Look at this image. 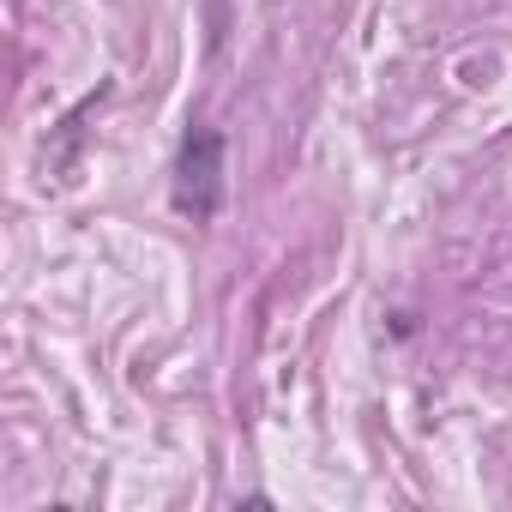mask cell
<instances>
[{
    "instance_id": "obj_1",
    "label": "cell",
    "mask_w": 512,
    "mask_h": 512,
    "mask_svg": "<svg viewBox=\"0 0 512 512\" xmlns=\"http://www.w3.org/2000/svg\"><path fill=\"white\" fill-rule=\"evenodd\" d=\"M175 211L193 223H211L229 199V139L217 127H187L181 151H175V187H169Z\"/></svg>"
},
{
    "instance_id": "obj_2",
    "label": "cell",
    "mask_w": 512,
    "mask_h": 512,
    "mask_svg": "<svg viewBox=\"0 0 512 512\" xmlns=\"http://www.w3.org/2000/svg\"><path fill=\"white\" fill-rule=\"evenodd\" d=\"M97 103H103V85H97V91H91L61 127H55V145H43V157H37V163H43V181H49V175L67 181V169H73V157H79V145H85V115H91Z\"/></svg>"
}]
</instances>
